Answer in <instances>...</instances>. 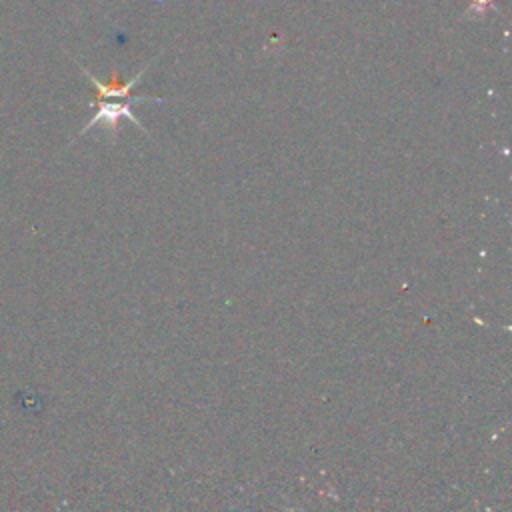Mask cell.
Masks as SVG:
<instances>
[{"label":"cell","instance_id":"obj_1","mask_svg":"<svg viewBox=\"0 0 512 512\" xmlns=\"http://www.w3.org/2000/svg\"><path fill=\"white\" fill-rule=\"evenodd\" d=\"M162 102L160 96H128V98H120V102H116L114 98H94L92 100V106H96V112L94 116L86 122V126L80 130V134H86L88 130H92L96 124H104L106 130L116 138L118 134V120L120 118H128L132 124H136V128L140 132H144L148 136V130L144 128V124L136 118V114L132 112V106L136 102Z\"/></svg>","mask_w":512,"mask_h":512},{"label":"cell","instance_id":"obj_2","mask_svg":"<svg viewBox=\"0 0 512 512\" xmlns=\"http://www.w3.org/2000/svg\"><path fill=\"white\" fill-rule=\"evenodd\" d=\"M152 64V60L150 62H146L140 70H138V74L134 76V78H130V80H126V82H120L118 80V72L114 70L112 72V78L108 80V82H102V80H98L92 72H88L84 66H80V70L84 72V76L92 82V86L96 88V98H128L130 96V90L138 84V80L144 76V72L148 70V66Z\"/></svg>","mask_w":512,"mask_h":512},{"label":"cell","instance_id":"obj_3","mask_svg":"<svg viewBox=\"0 0 512 512\" xmlns=\"http://www.w3.org/2000/svg\"><path fill=\"white\" fill-rule=\"evenodd\" d=\"M492 4V0H474L472 2V6H470V10H476V12H484L486 10V6H490Z\"/></svg>","mask_w":512,"mask_h":512}]
</instances>
